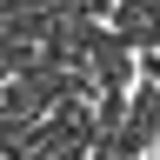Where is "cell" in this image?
Instances as JSON below:
<instances>
[{"label":"cell","mask_w":160,"mask_h":160,"mask_svg":"<svg viewBox=\"0 0 160 160\" xmlns=\"http://www.w3.org/2000/svg\"><path fill=\"white\" fill-rule=\"evenodd\" d=\"M67 13H73V20H107L113 0H67Z\"/></svg>","instance_id":"6da1fadb"}]
</instances>
